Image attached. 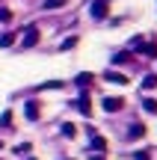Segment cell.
<instances>
[{
	"mask_svg": "<svg viewBox=\"0 0 157 160\" xmlns=\"http://www.w3.org/2000/svg\"><path fill=\"white\" fill-rule=\"evenodd\" d=\"M21 45L24 48H36V45H39V30H36V27H27V36H24Z\"/></svg>",
	"mask_w": 157,
	"mask_h": 160,
	"instance_id": "1",
	"label": "cell"
},
{
	"mask_svg": "<svg viewBox=\"0 0 157 160\" xmlns=\"http://www.w3.org/2000/svg\"><path fill=\"white\" fill-rule=\"evenodd\" d=\"M104 80H110V83H119V86H128V83H130V80L125 77L122 71H107V74H104Z\"/></svg>",
	"mask_w": 157,
	"mask_h": 160,
	"instance_id": "2",
	"label": "cell"
},
{
	"mask_svg": "<svg viewBox=\"0 0 157 160\" xmlns=\"http://www.w3.org/2000/svg\"><path fill=\"white\" fill-rule=\"evenodd\" d=\"M92 18H107V0H95L92 3Z\"/></svg>",
	"mask_w": 157,
	"mask_h": 160,
	"instance_id": "3",
	"label": "cell"
},
{
	"mask_svg": "<svg viewBox=\"0 0 157 160\" xmlns=\"http://www.w3.org/2000/svg\"><path fill=\"white\" fill-rule=\"evenodd\" d=\"M122 98H104V110L107 113H116V110H122Z\"/></svg>",
	"mask_w": 157,
	"mask_h": 160,
	"instance_id": "4",
	"label": "cell"
},
{
	"mask_svg": "<svg viewBox=\"0 0 157 160\" xmlns=\"http://www.w3.org/2000/svg\"><path fill=\"white\" fill-rule=\"evenodd\" d=\"M77 110H80L83 116H92V101H89V95H80V101H77Z\"/></svg>",
	"mask_w": 157,
	"mask_h": 160,
	"instance_id": "5",
	"label": "cell"
},
{
	"mask_svg": "<svg viewBox=\"0 0 157 160\" xmlns=\"http://www.w3.org/2000/svg\"><path fill=\"white\" fill-rule=\"evenodd\" d=\"M24 116H27L30 122H36V119H39V104H36V101H30L27 107H24Z\"/></svg>",
	"mask_w": 157,
	"mask_h": 160,
	"instance_id": "6",
	"label": "cell"
},
{
	"mask_svg": "<svg viewBox=\"0 0 157 160\" xmlns=\"http://www.w3.org/2000/svg\"><path fill=\"white\" fill-rule=\"evenodd\" d=\"M140 137H145V125H130L128 139H140Z\"/></svg>",
	"mask_w": 157,
	"mask_h": 160,
	"instance_id": "7",
	"label": "cell"
},
{
	"mask_svg": "<svg viewBox=\"0 0 157 160\" xmlns=\"http://www.w3.org/2000/svg\"><path fill=\"white\" fill-rule=\"evenodd\" d=\"M92 80H95V77L89 74V71H83V74H77V80H74V83H77V86H89Z\"/></svg>",
	"mask_w": 157,
	"mask_h": 160,
	"instance_id": "8",
	"label": "cell"
},
{
	"mask_svg": "<svg viewBox=\"0 0 157 160\" xmlns=\"http://www.w3.org/2000/svg\"><path fill=\"white\" fill-rule=\"evenodd\" d=\"M142 89H157V74H148L142 80Z\"/></svg>",
	"mask_w": 157,
	"mask_h": 160,
	"instance_id": "9",
	"label": "cell"
},
{
	"mask_svg": "<svg viewBox=\"0 0 157 160\" xmlns=\"http://www.w3.org/2000/svg\"><path fill=\"white\" fill-rule=\"evenodd\" d=\"M62 86H65L62 80H47V83H42L39 89H62Z\"/></svg>",
	"mask_w": 157,
	"mask_h": 160,
	"instance_id": "10",
	"label": "cell"
},
{
	"mask_svg": "<svg viewBox=\"0 0 157 160\" xmlns=\"http://www.w3.org/2000/svg\"><path fill=\"white\" fill-rule=\"evenodd\" d=\"M142 107H145L148 113H157V101L154 98H142Z\"/></svg>",
	"mask_w": 157,
	"mask_h": 160,
	"instance_id": "11",
	"label": "cell"
},
{
	"mask_svg": "<svg viewBox=\"0 0 157 160\" xmlns=\"http://www.w3.org/2000/svg\"><path fill=\"white\" fill-rule=\"evenodd\" d=\"M125 59H130V53H128V51H119L116 57H113V65H119V62H125Z\"/></svg>",
	"mask_w": 157,
	"mask_h": 160,
	"instance_id": "12",
	"label": "cell"
},
{
	"mask_svg": "<svg viewBox=\"0 0 157 160\" xmlns=\"http://www.w3.org/2000/svg\"><path fill=\"white\" fill-rule=\"evenodd\" d=\"M92 148L104 151V148H107V142H104V139H101V137H95V133H92Z\"/></svg>",
	"mask_w": 157,
	"mask_h": 160,
	"instance_id": "13",
	"label": "cell"
},
{
	"mask_svg": "<svg viewBox=\"0 0 157 160\" xmlns=\"http://www.w3.org/2000/svg\"><path fill=\"white\" fill-rule=\"evenodd\" d=\"M12 42H15V36H12V33H6V36H0V48H9Z\"/></svg>",
	"mask_w": 157,
	"mask_h": 160,
	"instance_id": "14",
	"label": "cell"
},
{
	"mask_svg": "<svg viewBox=\"0 0 157 160\" xmlns=\"http://www.w3.org/2000/svg\"><path fill=\"white\" fill-rule=\"evenodd\" d=\"M59 6H65V0H47L45 9H59Z\"/></svg>",
	"mask_w": 157,
	"mask_h": 160,
	"instance_id": "15",
	"label": "cell"
},
{
	"mask_svg": "<svg viewBox=\"0 0 157 160\" xmlns=\"http://www.w3.org/2000/svg\"><path fill=\"white\" fill-rule=\"evenodd\" d=\"M74 133H77L74 125H62V137H74Z\"/></svg>",
	"mask_w": 157,
	"mask_h": 160,
	"instance_id": "16",
	"label": "cell"
},
{
	"mask_svg": "<svg viewBox=\"0 0 157 160\" xmlns=\"http://www.w3.org/2000/svg\"><path fill=\"white\" fill-rule=\"evenodd\" d=\"M30 148H33V145H30V142H21V145H18V148H15V151H18V154H27V151H30Z\"/></svg>",
	"mask_w": 157,
	"mask_h": 160,
	"instance_id": "17",
	"label": "cell"
},
{
	"mask_svg": "<svg viewBox=\"0 0 157 160\" xmlns=\"http://www.w3.org/2000/svg\"><path fill=\"white\" fill-rule=\"evenodd\" d=\"M74 45H77V39L71 36V39H65V42H62V51H68V48H74Z\"/></svg>",
	"mask_w": 157,
	"mask_h": 160,
	"instance_id": "18",
	"label": "cell"
},
{
	"mask_svg": "<svg viewBox=\"0 0 157 160\" xmlns=\"http://www.w3.org/2000/svg\"><path fill=\"white\" fill-rule=\"evenodd\" d=\"M0 21H12V12L9 9H0Z\"/></svg>",
	"mask_w": 157,
	"mask_h": 160,
	"instance_id": "19",
	"label": "cell"
},
{
	"mask_svg": "<svg viewBox=\"0 0 157 160\" xmlns=\"http://www.w3.org/2000/svg\"><path fill=\"white\" fill-rule=\"evenodd\" d=\"M134 160H148V154H145V151H136V154H134Z\"/></svg>",
	"mask_w": 157,
	"mask_h": 160,
	"instance_id": "20",
	"label": "cell"
}]
</instances>
